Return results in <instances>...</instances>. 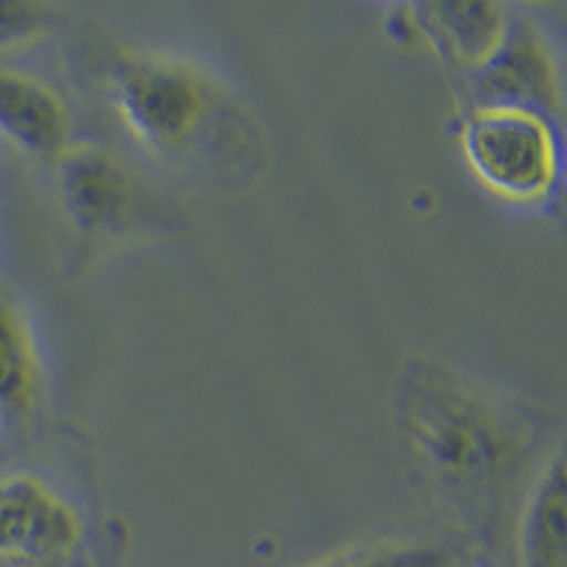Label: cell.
<instances>
[{
  "label": "cell",
  "instance_id": "obj_8",
  "mask_svg": "<svg viewBox=\"0 0 567 567\" xmlns=\"http://www.w3.org/2000/svg\"><path fill=\"white\" fill-rule=\"evenodd\" d=\"M0 134L14 148L52 159L69 148V111L43 80L0 69Z\"/></svg>",
  "mask_w": 567,
  "mask_h": 567
},
{
  "label": "cell",
  "instance_id": "obj_5",
  "mask_svg": "<svg viewBox=\"0 0 567 567\" xmlns=\"http://www.w3.org/2000/svg\"><path fill=\"white\" fill-rule=\"evenodd\" d=\"M83 525L63 496L29 474L0 480V556L32 565L63 561Z\"/></svg>",
  "mask_w": 567,
  "mask_h": 567
},
{
  "label": "cell",
  "instance_id": "obj_6",
  "mask_svg": "<svg viewBox=\"0 0 567 567\" xmlns=\"http://www.w3.org/2000/svg\"><path fill=\"white\" fill-rule=\"evenodd\" d=\"M58 159L60 205L71 225L85 236L123 227L134 207V185L120 159L97 145H74Z\"/></svg>",
  "mask_w": 567,
  "mask_h": 567
},
{
  "label": "cell",
  "instance_id": "obj_10",
  "mask_svg": "<svg viewBox=\"0 0 567 567\" xmlns=\"http://www.w3.org/2000/svg\"><path fill=\"white\" fill-rule=\"evenodd\" d=\"M40 389V358L32 329L18 303L0 290V420L32 412Z\"/></svg>",
  "mask_w": 567,
  "mask_h": 567
},
{
  "label": "cell",
  "instance_id": "obj_13",
  "mask_svg": "<svg viewBox=\"0 0 567 567\" xmlns=\"http://www.w3.org/2000/svg\"><path fill=\"white\" fill-rule=\"evenodd\" d=\"M34 567H69V565H63V561H45V565H34Z\"/></svg>",
  "mask_w": 567,
  "mask_h": 567
},
{
  "label": "cell",
  "instance_id": "obj_4",
  "mask_svg": "<svg viewBox=\"0 0 567 567\" xmlns=\"http://www.w3.org/2000/svg\"><path fill=\"white\" fill-rule=\"evenodd\" d=\"M474 109H523L554 120L561 111V74L548 38L525 14H508L503 40L471 71Z\"/></svg>",
  "mask_w": 567,
  "mask_h": 567
},
{
  "label": "cell",
  "instance_id": "obj_1",
  "mask_svg": "<svg viewBox=\"0 0 567 567\" xmlns=\"http://www.w3.org/2000/svg\"><path fill=\"white\" fill-rule=\"evenodd\" d=\"M398 406L417 457L452 488H485L514 457L511 425L434 367H406Z\"/></svg>",
  "mask_w": 567,
  "mask_h": 567
},
{
  "label": "cell",
  "instance_id": "obj_12",
  "mask_svg": "<svg viewBox=\"0 0 567 567\" xmlns=\"http://www.w3.org/2000/svg\"><path fill=\"white\" fill-rule=\"evenodd\" d=\"M45 9L23 0H0V45L29 43L45 29Z\"/></svg>",
  "mask_w": 567,
  "mask_h": 567
},
{
  "label": "cell",
  "instance_id": "obj_3",
  "mask_svg": "<svg viewBox=\"0 0 567 567\" xmlns=\"http://www.w3.org/2000/svg\"><path fill=\"white\" fill-rule=\"evenodd\" d=\"M109 89L131 134L154 151L194 140L210 109V85L196 65L156 52H116Z\"/></svg>",
  "mask_w": 567,
  "mask_h": 567
},
{
  "label": "cell",
  "instance_id": "obj_9",
  "mask_svg": "<svg viewBox=\"0 0 567 567\" xmlns=\"http://www.w3.org/2000/svg\"><path fill=\"white\" fill-rule=\"evenodd\" d=\"M565 499V460L561 454H554V460L542 468L519 519V567H567Z\"/></svg>",
  "mask_w": 567,
  "mask_h": 567
},
{
  "label": "cell",
  "instance_id": "obj_2",
  "mask_svg": "<svg viewBox=\"0 0 567 567\" xmlns=\"http://www.w3.org/2000/svg\"><path fill=\"white\" fill-rule=\"evenodd\" d=\"M460 148L483 187L514 205H539L559 187L561 148L554 120L523 109H471Z\"/></svg>",
  "mask_w": 567,
  "mask_h": 567
},
{
  "label": "cell",
  "instance_id": "obj_11",
  "mask_svg": "<svg viewBox=\"0 0 567 567\" xmlns=\"http://www.w3.org/2000/svg\"><path fill=\"white\" fill-rule=\"evenodd\" d=\"M454 554L440 545H369L343 550L312 567H452Z\"/></svg>",
  "mask_w": 567,
  "mask_h": 567
},
{
  "label": "cell",
  "instance_id": "obj_7",
  "mask_svg": "<svg viewBox=\"0 0 567 567\" xmlns=\"http://www.w3.org/2000/svg\"><path fill=\"white\" fill-rule=\"evenodd\" d=\"M420 43H429L445 63L480 69L494 54L508 27V9L488 0L468 3H412Z\"/></svg>",
  "mask_w": 567,
  "mask_h": 567
}]
</instances>
